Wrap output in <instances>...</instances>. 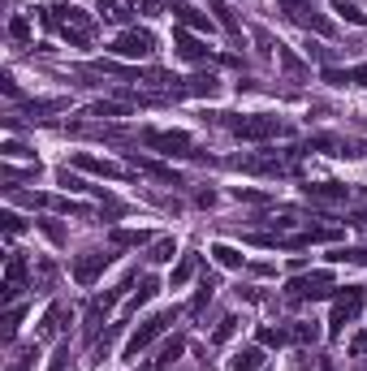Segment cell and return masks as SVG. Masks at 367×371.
I'll list each match as a JSON object with an SVG mask.
<instances>
[{
    "label": "cell",
    "mask_w": 367,
    "mask_h": 371,
    "mask_svg": "<svg viewBox=\"0 0 367 371\" xmlns=\"http://www.w3.org/2000/svg\"><path fill=\"white\" fill-rule=\"evenodd\" d=\"M217 121L234 134V138H246V143H268V138H285L290 126L268 117V113H251V117H234V113H217Z\"/></svg>",
    "instance_id": "cell-1"
},
{
    "label": "cell",
    "mask_w": 367,
    "mask_h": 371,
    "mask_svg": "<svg viewBox=\"0 0 367 371\" xmlns=\"http://www.w3.org/2000/svg\"><path fill=\"white\" fill-rule=\"evenodd\" d=\"M363 302H367L363 285H346V289H341V294L333 298V315H329V337H341V333H346V324H354V320H358Z\"/></svg>",
    "instance_id": "cell-2"
},
{
    "label": "cell",
    "mask_w": 367,
    "mask_h": 371,
    "mask_svg": "<svg viewBox=\"0 0 367 371\" xmlns=\"http://www.w3.org/2000/svg\"><path fill=\"white\" fill-rule=\"evenodd\" d=\"M173 320H177V311H160V315H151V320H143V324L134 328V337L126 341V358H138L155 337H165V333H169Z\"/></svg>",
    "instance_id": "cell-3"
},
{
    "label": "cell",
    "mask_w": 367,
    "mask_h": 371,
    "mask_svg": "<svg viewBox=\"0 0 367 371\" xmlns=\"http://www.w3.org/2000/svg\"><path fill=\"white\" fill-rule=\"evenodd\" d=\"M138 138H143L147 147H155L160 155H190V160H199L190 134H182V130H143Z\"/></svg>",
    "instance_id": "cell-4"
},
{
    "label": "cell",
    "mask_w": 367,
    "mask_h": 371,
    "mask_svg": "<svg viewBox=\"0 0 367 371\" xmlns=\"http://www.w3.org/2000/svg\"><path fill=\"white\" fill-rule=\"evenodd\" d=\"M155 52V35L151 31H121L117 39H113V57H126V61H147Z\"/></svg>",
    "instance_id": "cell-5"
},
{
    "label": "cell",
    "mask_w": 367,
    "mask_h": 371,
    "mask_svg": "<svg viewBox=\"0 0 367 371\" xmlns=\"http://www.w3.org/2000/svg\"><path fill=\"white\" fill-rule=\"evenodd\" d=\"M126 289H134V277H126V281H121L117 289H109V294H104V298H95V302L87 306V337H91V341L99 337V324L109 320V311H113V306L121 302V294H126Z\"/></svg>",
    "instance_id": "cell-6"
},
{
    "label": "cell",
    "mask_w": 367,
    "mask_h": 371,
    "mask_svg": "<svg viewBox=\"0 0 367 371\" xmlns=\"http://www.w3.org/2000/svg\"><path fill=\"white\" fill-rule=\"evenodd\" d=\"M333 294V272H311V277H294L285 285V298L290 302H302V298H329Z\"/></svg>",
    "instance_id": "cell-7"
},
{
    "label": "cell",
    "mask_w": 367,
    "mask_h": 371,
    "mask_svg": "<svg viewBox=\"0 0 367 371\" xmlns=\"http://www.w3.org/2000/svg\"><path fill=\"white\" fill-rule=\"evenodd\" d=\"M285 18H290V22H298L307 35H320V39H329V35H333V22H329L316 5H311V0H302V5H298L294 13H285Z\"/></svg>",
    "instance_id": "cell-8"
},
{
    "label": "cell",
    "mask_w": 367,
    "mask_h": 371,
    "mask_svg": "<svg viewBox=\"0 0 367 371\" xmlns=\"http://www.w3.org/2000/svg\"><path fill=\"white\" fill-rule=\"evenodd\" d=\"M113 263V255H104V250H91V255H78L74 259V281L78 285H95L104 277V268Z\"/></svg>",
    "instance_id": "cell-9"
},
{
    "label": "cell",
    "mask_w": 367,
    "mask_h": 371,
    "mask_svg": "<svg viewBox=\"0 0 367 371\" xmlns=\"http://www.w3.org/2000/svg\"><path fill=\"white\" fill-rule=\"evenodd\" d=\"M70 165H74V169H82V173H95V177H109V182H121V177H126V169H121V165L99 160V155H91V151H74V155H70Z\"/></svg>",
    "instance_id": "cell-10"
},
{
    "label": "cell",
    "mask_w": 367,
    "mask_h": 371,
    "mask_svg": "<svg viewBox=\"0 0 367 371\" xmlns=\"http://www.w3.org/2000/svg\"><path fill=\"white\" fill-rule=\"evenodd\" d=\"M22 289H26V259H22V255H9V263H5V285H0L5 306H13Z\"/></svg>",
    "instance_id": "cell-11"
},
{
    "label": "cell",
    "mask_w": 367,
    "mask_h": 371,
    "mask_svg": "<svg viewBox=\"0 0 367 371\" xmlns=\"http://www.w3.org/2000/svg\"><path fill=\"white\" fill-rule=\"evenodd\" d=\"M165 9H169L186 31H212V18H207L203 9H195L190 0H165Z\"/></svg>",
    "instance_id": "cell-12"
},
{
    "label": "cell",
    "mask_w": 367,
    "mask_h": 371,
    "mask_svg": "<svg viewBox=\"0 0 367 371\" xmlns=\"http://www.w3.org/2000/svg\"><path fill=\"white\" fill-rule=\"evenodd\" d=\"M302 194L311 203H346L350 199V186H341V182H307Z\"/></svg>",
    "instance_id": "cell-13"
},
{
    "label": "cell",
    "mask_w": 367,
    "mask_h": 371,
    "mask_svg": "<svg viewBox=\"0 0 367 371\" xmlns=\"http://www.w3.org/2000/svg\"><path fill=\"white\" fill-rule=\"evenodd\" d=\"M173 48H177V57H182V61H207V57H212V48H207L203 39H195L186 26L173 31Z\"/></svg>",
    "instance_id": "cell-14"
},
{
    "label": "cell",
    "mask_w": 367,
    "mask_h": 371,
    "mask_svg": "<svg viewBox=\"0 0 367 371\" xmlns=\"http://www.w3.org/2000/svg\"><path fill=\"white\" fill-rule=\"evenodd\" d=\"M329 87H367V65H354V70H333V65H324V74H320Z\"/></svg>",
    "instance_id": "cell-15"
},
{
    "label": "cell",
    "mask_w": 367,
    "mask_h": 371,
    "mask_svg": "<svg viewBox=\"0 0 367 371\" xmlns=\"http://www.w3.org/2000/svg\"><path fill=\"white\" fill-rule=\"evenodd\" d=\"M217 91H221V82H217L212 74H195V78H186L173 95H195V99H203V95H207V99H212Z\"/></svg>",
    "instance_id": "cell-16"
},
{
    "label": "cell",
    "mask_w": 367,
    "mask_h": 371,
    "mask_svg": "<svg viewBox=\"0 0 367 371\" xmlns=\"http://www.w3.org/2000/svg\"><path fill=\"white\" fill-rule=\"evenodd\" d=\"M182 350H186V341H182V337H173V341H165V345H160V354H155L147 367H138V371H169V367L182 358Z\"/></svg>",
    "instance_id": "cell-17"
},
{
    "label": "cell",
    "mask_w": 367,
    "mask_h": 371,
    "mask_svg": "<svg viewBox=\"0 0 367 371\" xmlns=\"http://www.w3.org/2000/svg\"><path fill=\"white\" fill-rule=\"evenodd\" d=\"M207 255H212V259L221 263V268H229V272L246 268V255H242L238 246H229V242H212V250H207Z\"/></svg>",
    "instance_id": "cell-18"
},
{
    "label": "cell",
    "mask_w": 367,
    "mask_h": 371,
    "mask_svg": "<svg viewBox=\"0 0 367 371\" xmlns=\"http://www.w3.org/2000/svg\"><path fill=\"white\" fill-rule=\"evenodd\" d=\"M229 371H264V345H246L229 358Z\"/></svg>",
    "instance_id": "cell-19"
},
{
    "label": "cell",
    "mask_w": 367,
    "mask_h": 371,
    "mask_svg": "<svg viewBox=\"0 0 367 371\" xmlns=\"http://www.w3.org/2000/svg\"><path fill=\"white\" fill-rule=\"evenodd\" d=\"M130 165H134V169H143V173H151V177H160V182H173V186H177V173H173L169 165H155V160H143L138 151H130Z\"/></svg>",
    "instance_id": "cell-20"
},
{
    "label": "cell",
    "mask_w": 367,
    "mask_h": 371,
    "mask_svg": "<svg viewBox=\"0 0 367 371\" xmlns=\"http://www.w3.org/2000/svg\"><path fill=\"white\" fill-rule=\"evenodd\" d=\"M195 272H199V255H182V259H177V268H173V281H169V285H173V289H182L186 281H195Z\"/></svg>",
    "instance_id": "cell-21"
},
{
    "label": "cell",
    "mask_w": 367,
    "mask_h": 371,
    "mask_svg": "<svg viewBox=\"0 0 367 371\" xmlns=\"http://www.w3.org/2000/svg\"><path fill=\"white\" fill-rule=\"evenodd\" d=\"M329 259L333 263H358V268H367V246H333Z\"/></svg>",
    "instance_id": "cell-22"
},
{
    "label": "cell",
    "mask_w": 367,
    "mask_h": 371,
    "mask_svg": "<svg viewBox=\"0 0 367 371\" xmlns=\"http://www.w3.org/2000/svg\"><path fill=\"white\" fill-rule=\"evenodd\" d=\"M87 113H91V117H130L134 109H130L126 99H121V104H117V99H99V104H91Z\"/></svg>",
    "instance_id": "cell-23"
},
{
    "label": "cell",
    "mask_w": 367,
    "mask_h": 371,
    "mask_svg": "<svg viewBox=\"0 0 367 371\" xmlns=\"http://www.w3.org/2000/svg\"><path fill=\"white\" fill-rule=\"evenodd\" d=\"M109 242H113V246H147L151 233H147V229H113Z\"/></svg>",
    "instance_id": "cell-24"
},
{
    "label": "cell",
    "mask_w": 367,
    "mask_h": 371,
    "mask_svg": "<svg viewBox=\"0 0 367 371\" xmlns=\"http://www.w3.org/2000/svg\"><path fill=\"white\" fill-rule=\"evenodd\" d=\"M61 320H65V306H61V302L48 306V311H43V324H39V337H57V333H61Z\"/></svg>",
    "instance_id": "cell-25"
},
{
    "label": "cell",
    "mask_w": 367,
    "mask_h": 371,
    "mask_svg": "<svg viewBox=\"0 0 367 371\" xmlns=\"http://www.w3.org/2000/svg\"><path fill=\"white\" fill-rule=\"evenodd\" d=\"M155 294H160V281H155V277H143L138 281V289H134V298H130V311H138L143 302H151Z\"/></svg>",
    "instance_id": "cell-26"
},
{
    "label": "cell",
    "mask_w": 367,
    "mask_h": 371,
    "mask_svg": "<svg viewBox=\"0 0 367 371\" xmlns=\"http://www.w3.org/2000/svg\"><path fill=\"white\" fill-rule=\"evenodd\" d=\"M173 255H177V242L173 238H155V246H151V263H173Z\"/></svg>",
    "instance_id": "cell-27"
},
{
    "label": "cell",
    "mask_w": 367,
    "mask_h": 371,
    "mask_svg": "<svg viewBox=\"0 0 367 371\" xmlns=\"http://www.w3.org/2000/svg\"><path fill=\"white\" fill-rule=\"evenodd\" d=\"M285 341H294V337H290V328H268V324L259 328V345H268V350H281Z\"/></svg>",
    "instance_id": "cell-28"
},
{
    "label": "cell",
    "mask_w": 367,
    "mask_h": 371,
    "mask_svg": "<svg viewBox=\"0 0 367 371\" xmlns=\"http://www.w3.org/2000/svg\"><path fill=\"white\" fill-rule=\"evenodd\" d=\"M212 13H217V22H221L229 35H242V26H238V18H234V9L225 5V0H212Z\"/></svg>",
    "instance_id": "cell-29"
},
{
    "label": "cell",
    "mask_w": 367,
    "mask_h": 371,
    "mask_svg": "<svg viewBox=\"0 0 367 371\" xmlns=\"http://www.w3.org/2000/svg\"><path fill=\"white\" fill-rule=\"evenodd\" d=\"M61 109H70V99H31V104H26V113H31V117H43V113H61Z\"/></svg>",
    "instance_id": "cell-30"
},
{
    "label": "cell",
    "mask_w": 367,
    "mask_h": 371,
    "mask_svg": "<svg viewBox=\"0 0 367 371\" xmlns=\"http://www.w3.org/2000/svg\"><path fill=\"white\" fill-rule=\"evenodd\" d=\"M22 315H26L22 306H9V311H5V320H0V324H5V328H0V337H5V341H13V337H18V324H22Z\"/></svg>",
    "instance_id": "cell-31"
},
{
    "label": "cell",
    "mask_w": 367,
    "mask_h": 371,
    "mask_svg": "<svg viewBox=\"0 0 367 371\" xmlns=\"http://www.w3.org/2000/svg\"><path fill=\"white\" fill-rule=\"evenodd\" d=\"M238 328H242V320H238V315H225V320L217 324V333H212V341H217V345H225V341H229Z\"/></svg>",
    "instance_id": "cell-32"
},
{
    "label": "cell",
    "mask_w": 367,
    "mask_h": 371,
    "mask_svg": "<svg viewBox=\"0 0 367 371\" xmlns=\"http://www.w3.org/2000/svg\"><path fill=\"white\" fill-rule=\"evenodd\" d=\"M290 337H294L298 345H316V341H320V328H316V324H294Z\"/></svg>",
    "instance_id": "cell-33"
},
{
    "label": "cell",
    "mask_w": 367,
    "mask_h": 371,
    "mask_svg": "<svg viewBox=\"0 0 367 371\" xmlns=\"http://www.w3.org/2000/svg\"><path fill=\"white\" fill-rule=\"evenodd\" d=\"M333 13H341L350 26H363V22H367V18H363V9H354L350 0H333Z\"/></svg>",
    "instance_id": "cell-34"
},
{
    "label": "cell",
    "mask_w": 367,
    "mask_h": 371,
    "mask_svg": "<svg viewBox=\"0 0 367 371\" xmlns=\"http://www.w3.org/2000/svg\"><path fill=\"white\" fill-rule=\"evenodd\" d=\"M9 39H18V43H26L31 39V18H9Z\"/></svg>",
    "instance_id": "cell-35"
},
{
    "label": "cell",
    "mask_w": 367,
    "mask_h": 371,
    "mask_svg": "<svg viewBox=\"0 0 367 371\" xmlns=\"http://www.w3.org/2000/svg\"><path fill=\"white\" fill-rule=\"evenodd\" d=\"M35 358H39V345H26V350L18 354V362H13L9 371H35Z\"/></svg>",
    "instance_id": "cell-36"
},
{
    "label": "cell",
    "mask_w": 367,
    "mask_h": 371,
    "mask_svg": "<svg viewBox=\"0 0 367 371\" xmlns=\"http://www.w3.org/2000/svg\"><path fill=\"white\" fill-rule=\"evenodd\" d=\"M57 182H61L65 190H91V186H87V182H82L78 173H70V169H61V173H57Z\"/></svg>",
    "instance_id": "cell-37"
},
{
    "label": "cell",
    "mask_w": 367,
    "mask_h": 371,
    "mask_svg": "<svg viewBox=\"0 0 367 371\" xmlns=\"http://www.w3.org/2000/svg\"><path fill=\"white\" fill-rule=\"evenodd\" d=\"M277 57H281V61H285V70H290V74H302V61H298V57H294V52H290V48H285V43H277Z\"/></svg>",
    "instance_id": "cell-38"
},
{
    "label": "cell",
    "mask_w": 367,
    "mask_h": 371,
    "mask_svg": "<svg viewBox=\"0 0 367 371\" xmlns=\"http://www.w3.org/2000/svg\"><path fill=\"white\" fill-rule=\"evenodd\" d=\"M0 221H5V233H9V238H18V233L26 229V221L18 216V211H5V216H0Z\"/></svg>",
    "instance_id": "cell-39"
},
{
    "label": "cell",
    "mask_w": 367,
    "mask_h": 371,
    "mask_svg": "<svg viewBox=\"0 0 367 371\" xmlns=\"http://www.w3.org/2000/svg\"><path fill=\"white\" fill-rule=\"evenodd\" d=\"M0 155H5V160H22V155H35V151H26L22 143H13V138H9L5 147H0Z\"/></svg>",
    "instance_id": "cell-40"
},
{
    "label": "cell",
    "mask_w": 367,
    "mask_h": 371,
    "mask_svg": "<svg viewBox=\"0 0 367 371\" xmlns=\"http://www.w3.org/2000/svg\"><path fill=\"white\" fill-rule=\"evenodd\" d=\"M212 289H217V285H212V281H207V277H203V285H199V294H195V302H190V311H203V302H207V298H212Z\"/></svg>",
    "instance_id": "cell-41"
},
{
    "label": "cell",
    "mask_w": 367,
    "mask_h": 371,
    "mask_svg": "<svg viewBox=\"0 0 367 371\" xmlns=\"http://www.w3.org/2000/svg\"><path fill=\"white\" fill-rule=\"evenodd\" d=\"M234 199H242V203H268V194H264V190H242V186L234 190Z\"/></svg>",
    "instance_id": "cell-42"
},
{
    "label": "cell",
    "mask_w": 367,
    "mask_h": 371,
    "mask_svg": "<svg viewBox=\"0 0 367 371\" xmlns=\"http://www.w3.org/2000/svg\"><path fill=\"white\" fill-rule=\"evenodd\" d=\"M35 225H39V229H43V233L52 238V242H57V246L65 242V233H61V225H52V221H35Z\"/></svg>",
    "instance_id": "cell-43"
},
{
    "label": "cell",
    "mask_w": 367,
    "mask_h": 371,
    "mask_svg": "<svg viewBox=\"0 0 367 371\" xmlns=\"http://www.w3.org/2000/svg\"><path fill=\"white\" fill-rule=\"evenodd\" d=\"M134 5H138V9H143L147 18H155V13H160V9H165V0H134Z\"/></svg>",
    "instance_id": "cell-44"
},
{
    "label": "cell",
    "mask_w": 367,
    "mask_h": 371,
    "mask_svg": "<svg viewBox=\"0 0 367 371\" xmlns=\"http://www.w3.org/2000/svg\"><path fill=\"white\" fill-rule=\"evenodd\" d=\"M52 371H70V345L57 350V358H52Z\"/></svg>",
    "instance_id": "cell-45"
},
{
    "label": "cell",
    "mask_w": 367,
    "mask_h": 371,
    "mask_svg": "<svg viewBox=\"0 0 367 371\" xmlns=\"http://www.w3.org/2000/svg\"><path fill=\"white\" fill-rule=\"evenodd\" d=\"M0 91H5L9 99H18V95H22V91H18V82H13L9 74H0Z\"/></svg>",
    "instance_id": "cell-46"
},
{
    "label": "cell",
    "mask_w": 367,
    "mask_h": 371,
    "mask_svg": "<svg viewBox=\"0 0 367 371\" xmlns=\"http://www.w3.org/2000/svg\"><path fill=\"white\" fill-rule=\"evenodd\" d=\"M346 225H358V229H367V211H350V216H346Z\"/></svg>",
    "instance_id": "cell-47"
},
{
    "label": "cell",
    "mask_w": 367,
    "mask_h": 371,
    "mask_svg": "<svg viewBox=\"0 0 367 371\" xmlns=\"http://www.w3.org/2000/svg\"><path fill=\"white\" fill-rule=\"evenodd\" d=\"M268 225H277V229H290V225H294V216H268Z\"/></svg>",
    "instance_id": "cell-48"
},
{
    "label": "cell",
    "mask_w": 367,
    "mask_h": 371,
    "mask_svg": "<svg viewBox=\"0 0 367 371\" xmlns=\"http://www.w3.org/2000/svg\"><path fill=\"white\" fill-rule=\"evenodd\" d=\"M298 5H302V0H277V9H281V13H294Z\"/></svg>",
    "instance_id": "cell-49"
},
{
    "label": "cell",
    "mask_w": 367,
    "mask_h": 371,
    "mask_svg": "<svg viewBox=\"0 0 367 371\" xmlns=\"http://www.w3.org/2000/svg\"><path fill=\"white\" fill-rule=\"evenodd\" d=\"M302 371H311V367H302ZM316 371H333V367H329V358H324V362H320V367H316Z\"/></svg>",
    "instance_id": "cell-50"
}]
</instances>
